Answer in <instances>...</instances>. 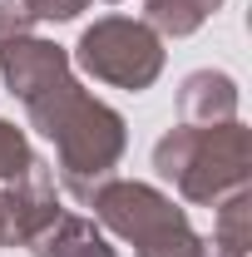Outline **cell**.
Instances as JSON below:
<instances>
[{
  "label": "cell",
  "mask_w": 252,
  "mask_h": 257,
  "mask_svg": "<svg viewBox=\"0 0 252 257\" xmlns=\"http://www.w3.org/2000/svg\"><path fill=\"white\" fill-rule=\"evenodd\" d=\"M60 208L64 203L55 188V168L35 159L15 183H0V247H25Z\"/></svg>",
  "instance_id": "cell-5"
},
{
  "label": "cell",
  "mask_w": 252,
  "mask_h": 257,
  "mask_svg": "<svg viewBox=\"0 0 252 257\" xmlns=\"http://www.w3.org/2000/svg\"><path fill=\"white\" fill-rule=\"evenodd\" d=\"M20 10L35 25H64V20H79L89 10V0H20Z\"/></svg>",
  "instance_id": "cell-11"
},
{
  "label": "cell",
  "mask_w": 252,
  "mask_h": 257,
  "mask_svg": "<svg viewBox=\"0 0 252 257\" xmlns=\"http://www.w3.org/2000/svg\"><path fill=\"white\" fill-rule=\"evenodd\" d=\"M222 10V0H144V25L158 35V40H188L198 35L213 15Z\"/></svg>",
  "instance_id": "cell-8"
},
{
  "label": "cell",
  "mask_w": 252,
  "mask_h": 257,
  "mask_svg": "<svg viewBox=\"0 0 252 257\" xmlns=\"http://www.w3.org/2000/svg\"><path fill=\"white\" fill-rule=\"evenodd\" d=\"M99 5H119V0H99Z\"/></svg>",
  "instance_id": "cell-13"
},
{
  "label": "cell",
  "mask_w": 252,
  "mask_h": 257,
  "mask_svg": "<svg viewBox=\"0 0 252 257\" xmlns=\"http://www.w3.org/2000/svg\"><path fill=\"white\" fill-rule=\"evenodd\" d=\"M20 35H35V20L20 10V0H0V45L20 40Z\"/></svg>",
  "instance_id": "cell-12"
},
{
  "label": "cell",
  "mask_w": 252,
  "mask_h": 257,
  "mask_svg": "<svg viewBox=\"0 0 252 257\" xmlns=\"http://www.w3.org/2000/svg\"><path fill=\"white\" fill-rule=\"evenodd\" d=\"M208 237L227 257H247V247H252V188L232 193V198H222L213 208V232Z\"/></svg>",
  "instance_id": "cell-9"
},
{
  "label": "cell",
  "mask_w": 252,
  "mask_h": 257,
  "mask_svg": "<svg viewBox=\"0 0 252 257\" xmlns=\"http://www.w3.org/2000/svg\"><path fill=\"white\" fill-rule=\"evenodd\" d=\"M237 104H242V89L227 69H193L178 84V124H227L237 119Z\"/></svg>",
  "instance_id": "cell-6"
},
{
  "label": "cell",
  "mask_w": 252,
  "mask_h": 257,
  "mask_svg": "<svg viewBox=\"0 0 252 257\" xmlns=\"http://www.w3.org/2000/svg\"><path fill=\"white\" fill-rule=\"evenodd\" d=\"M154 173L178 193V203L193 208H218L222 198L247 188L252 178V144L247 124L227 119V124H173L154 144Z\"/></svg>",
  "instance_id": "cell-3"
},
{
  "label": "cell",
  "mask_w": 252,
  "mask_h": 257,
  "mask_svg": "<svg viewBox=\"0 0 252 257\" xmlns=\"http://www.w3.org/2000/svg\"><path fill=\"white\" fill-rule=\"evenodd\" d=\"M84 208L104 232L129 242L134 257H227L208 232L193 227L188 208L173 193L154 188L144 178H119L114 173L99 188H89Z\"/></svg>",
  "instance_id": "cell-2"
},
{
  "label": "cell",
  "mask_w": 252,
  "mask_h": 257,
  "mask_svg": "<svg viewBox=\"0 0 252 257\" xmlns=\"http://www.w3.org/2000/svg\"><path fill=\"white\" fill-rule=\"evenodd\" d=\"M35 159L40 154L30 149V134L20 124H10V119H0V183H15Z\"/></svg>",
  "instance_id": "cell-10"
},
{
  "label": "cell",
  "mask_w": 252,
  "mask_h": 257,
  "mask_svg": "<svg viewBox=\"0 0 252 257\" xmlns=\"http://www.w3.org/2000/svg\"><path fill=\"white\" fill-rule=\"evenodd\" d=\"M163 40H158L139 15H99L94 25L79 30V45L69 50V64L89 74L94 84L144 94L163 74Z\"/></svg>",
  "instance_id": "cell-4"
},
{
  "label": "cell",
  "mask_w": 252,
  "mask_h": 257,
  "mask_svg": "<svg viewBox=\"0 0 252 257\" xmlns=\"http://www.w3.org/2000/svg\"><path fill=\"white\" fill-rule=\"evenodd\" d=\"M25 252L30 257H119V247L109 242V232H104L89 213L60 208V213L25 242Z\"/></svg>",
  "instance_id": "cell-7"
},
{
  "label": "cell",
  "mask_w": 252,
  "mask_h": 257,
  "mask_svg": "<svg viewBox=\"0 0 252 257\" xmlns=\"http://www.w3.org/2000/svg\"><path fill=\"white\" fill-rule=\"evenodd\" d=\"M0 79L25 104L30 128L55 144L50 168L74 203H84L89 188L114 178V168L129 149V124L114 104L94 99L79 84L64 45L40 40V35L5 40L0 45Z\"/></svg>",
  "instance_id": "cell-1"
}]
</instances>
